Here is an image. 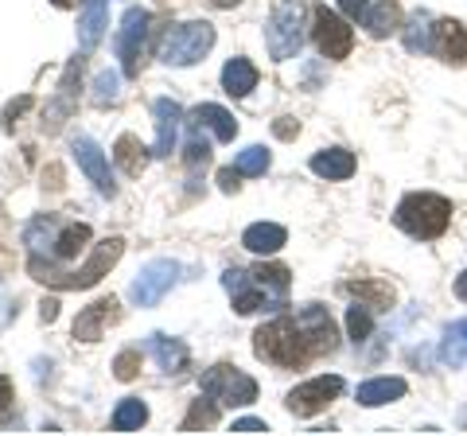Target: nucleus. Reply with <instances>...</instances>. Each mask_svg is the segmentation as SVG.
Wrapping results in <instances>:
<instances>
[{"mask_svg": "<svg viewBox=\"0 0 467 436\" xmlns=\"http://www.w3.org/2000/svg\"><path fill=\"white\" fill-rule=\"evenodd\" d=\"M242 171V176H265L269 168V149H261V144H250V149L238 152V164H234Z\"/></svg>", "mask_w": 467, "mask_h": 436, "instance_id": "33", "label": "nucleus"}, {"mask_svg": "<svg viewBox=\"0 0 467 436\" xmlns=\"http://www.w3.org/2000/svg\"><path fill=\"white\" fill-rule=\"evenodd\" d=\"M234 432H269V425L257 417H242V420H234Z\"/></svg>", "mask_w": 467, "mask_h": 436, "instance_id": "40", "label": "nucleus"}, {"mask_svg": "<svg viewBox=\"0 0 467 436\" xmlns=\"http://www.w3.org/2000/svg\"><path fill=\"white\" fill-rule=\"evenodd\" d=\"M149 24H152V16L144 8H129L121 16V27H117V59H121V70L129 78L140 75L144 43H149Z\"/></svg>", "mask_w": 467, "mask_h": 436, "instance_id": "9", "label": "nucleus"}, {"mask_svg": "<svg viewBox=\"0 0 467 436\" xmlns=\"http://www.w3.org/2000/svg\"><path fill=\"white\" fill-rule=\"evenodd\" d=\"M312 39H316L319 55H327V59H347L350 47H355V32H350V27H347V20L339 16V12L324 8V5L316 8Z\"/></svg>", "mask_w": 467, "mask_h": 436, "instance_id": "12", "label": "nucleus"}, {"mask_svg": "<svg viewBox=\"0 0 467 436\" xmlns=\"http://www.w3.org/2000/svg\"><path fill=\"white\" fill-rule=\"evenodd\" d=\"M254 355L273 362V367H304V362H308L312 355H319V351H316V343H312L308 331H304L300 319L276 316L265 327H257Z\"/></svg>", "mask_w": 467, "mask_h": 436, "instance_id": "2", "label": "nucleus"}, {"mask_svg": "<svg viewBox=\"0 0 467 436\" xmlns=\"http://www.w3.org/2000/svg\"><path fill=\"white\" fill-rule=\"evenodd\" d=\"M214 420H218V401L214 398H207V401H195L192 405V413H187L183 417V432H195L199 425H214Z\"/></svg>", "mask_w": 467, "mask_h": 436, "instance_id": "36", "label": "nucleus"}, {"mask_svg": "<svg viewBox=\"0 0 467 436\" xmlns=\"http://www.w3.org/2000/svg\"><path fill=\"white\" fill-rule=\"evenodd\" d=\"M24 238L32 245V257L47 254V261H70L86 242H90V226H82V223L58 226L55 218H36Z\"/></svg>", "mask_w": 467, "mask_h": 436, "instance_id": "5", "label": "nucleus"}, {"mask_svg": "<svg viewBox=\"0 0 467 436\" xmlns=\"http://www.w3.org/2000/svg\"><path fill=\"white\" fill-rule=\"evenodd\" d=\"M257 86V67L250 59H230L223 67V90L230 98H245Z\"/></svg>", "mask_w": 467, "mask_h": 436, "instance_id": "24", "label": "nucleus"}, {"mask_svg": "<svg viewBox=\"0 0 467 436\" xmlns=\"http://www.w3.org/2000/svg\"><path fill=\"white\" fill-rule=\"evenodd\" d=\"M187 125H192V129H202V125H207L218 140H234V137H238V121H234L223 106H199Z\"/></svg>", "mask_w": 467, "mask_h": 436, "instance_id": "22", "label": "nucleus"}, {"mask_svg": "<svg viewBox=\"0 0 467 436\" xmlns=\"http://www.w3.org/2000/svg\"><path fill=\"white\" fill-rule=\"evenodd\" d=\"M106 12H109V0H82V16H78V47L82 51H94L101 36H106Z\"/></svg>", "mask_w": 467, "mask_h": 436, "instance_id": "17", "label": "nucleus"}, {"mask_svg": "<svg viewBox=\"0 0 467 436\" xmlns=\"http://www.w3.org/2000/svg\"><path fill=\"white\" fill-rule=\"evenodd\" d=\"M199 386H202V398H214L223 410H242V405L257 401V382L250 374H242L238 367H230V362L211 367Z\"/></svg>", "mask_w": 467, "mask_h": 436, "instance_id": "8", "label": "nucleus"}, {"mask_svg": "<svg viewBox=\"0 0 467 436\" xmlns=\"http://www.w3.org/2000/svg\"><path fill=\"white\" fill-rule=\"evenodd\" d=\"M405 47L409 51H432V16L429 12H413L405 24Z\"/></svg>", "mask_w": 467, "mask_h": 436, "instance_id": "29", "label": "nucleus"}, {"mask_svg": "<svg viewBox=\"0 0 467 436\" xmlns=\"http://www.w3.org/2000/svg\"><path fill=\"white\" fill-rule=\"evenodd\" d=\"M113 156H117V164H121L125 176H140V171H144V160H149V156H144V144H140L133 133L117 137Z\"/></svg>", "mask_w": 467, "mask_h": 436, "instance_id": "26", "label": "nucleus"}, {"mask_svg": "<svg viewBox=\"0 0 467 436\" xmlns=\"http://www.w3.org/2000/svg\"><path fill=\"white\" fill-rule=\"evenodd\" d=\"M362 24H367V32L374 39H386L389 32H398L401 27V8L393 5V0H382V5H370L367 16H362Z\"/></svg>", "mask_w": 467, "mask_h": 436, "instance_id": "25", "label": "nucleus"}, {"mask_svg": "<svg viewBox=\"0 0 467 436\" xmlns=\"http://www.w3.org/2000/svg\"><path fill=\"white\" fill-rule=\"evenodd\" d=\"M55 316H58V304H55V300H47V304H43V319H47V324H51Z\"/></svg>", "mask_w": 467, "mask_h": 436, "instance_id": "45", "label": "nucleus"}, {"mask_svg": "<svg viewBox=\"0 0 467 436\" xmlns=\"http://www.w3.org/2000/svg\"><path fill=\"white\" fill-rule=\"evenodd\" d=\"M226 293L234 296L238 316H254V312H276L288 300V269L285 265H257V269H226L223 273Z\"/></svg>", "mask_w": 467, "mask_h": 436, "instance_id": "1", "label": "nucleus"}, {"mask_svg": "<svg viewBox=\"0 0 467 436\" xmlns=\"http://www.w3.org/2000/svg\"><path fill=\"white\" fill-rule=\"evenodd\" d=\"M137 370H140V351H121V355H117V362H113V374L121 378V382H133Z\"/></svg>", "mask_w": 467, "mask_h": 436, "instance_id": "37", "label": "nucleus"}, {"mask_svg": "<svg viewBox=\"0 0 467 436\" xmlns=\"http://www.w3.org/2000/svg\"><path fill=\"white\" fill-rule=\"evenodd\" d=\"M304 0H276L273 16L265 24V47L276 63L296 59L304 47Z\"/></svg>", "mask_w": 467, "mask_h": 436, "instance_id": "6", "label": "nucleus"}, {"mask_svg": "<svg viewBox=\"0 0 467 436\" xmlns=\"http://www.w3.org/2000/svg\"><path fill=\"white\" fill-rule=\"evenodd\" d=\"M144 420H149V405H144L140 398H125V401L113 410V429H117V432H133V429L144 425Z\"/></svg>", "mask_w": 467, "mask_h": 436, "instance_id": "28", "label": "nucleus"}, {"mask_svg": "<svg viewBox=\"0 0 467 436\" xmlns=\"http://www.w3.org/2000/svg\"><path fill=\"white\" fill-rule=\"evenodd\" d=\"M117 94H121V78L113 75V70H101V75L94 78V94H90V101L98 109H106V106H113L117 101Z\"/></svg>", "mask_w": 467, "mask_h": 436, "instance_id": "32", "label": "nucleus"}, {"mask_svg": "<svg viewBox=\"0 0 467 436\" xmlns=\"http://www.w3.org/2000/svg\"><path fill=\"white\" fill-rule=\"evenodd\" d=\"M211 47H214V27L207 20H192V24L171 27V32L164 36V43H160V63H168V67H192Z\"/></svg>", "mask_w": 467, "mask_h": 436, "instance_id": "7", "label": "nucleus"}, {"mask_svg": "<svg viewBox=\"0 0 467 436\" xmlns=\"http://www.w3.org/2000/svg\"><path fill=\"white\" fill-rule=\"evenodd\" d=\"M441 358H444V362H451V367H460V362H467V319H456V324L448 327L444 347H441Z\"/></svg>", "mask_w": 467, "mask_h": 436, "instance_id": "30", "label": "nucleus"}, {"mask_svg": "<svg viewBox=\"0 0 467 436\" xmlns=\"http://www.w3.org/2000/svg\"><path fill=\"white\" fill-rule=\"evenodd\" d=\"M144 347H149V355L156 358V367L168 370V374H180L187 367V358H192V355H187V347H183V339L160 336V331H156V336H149V343H144Z\"/></svg>", "mask_w": 467, "mask_h": 436, "instance_id": "19", "label": "nucleus"}, {"mask_svg": "<svg viewBox=\"0 0 467 436\" xmlns=\"http://www.w3.org/2000/svg\"><path fill=\"white\" fill-rule=\"evenodd\" d=\"M152 118H156V144H152V156H171L175 152V137H180V125H183V109L180 101L171 98H156L152 101Z\"/></svg>", "mask_w": 467, "mask_h": 436, "instance_id": "14", "label": "nucleus"}, {"mask_svg": "<svg viewBox=\"0 0 467 436\" xmlns=\"http://www.w3.org/2000/svg\"><path fill=\"white\" fill-rule=\"evenodd\" d=\"M312 171L324 180H350L355 176V156L347 149H327V152H316L312 156Z\"/></svg>", "mask_w": 467, "mask_h": 436, "instance_id": "21", "label": "nucleus"}, {"mask_svg": "<svg viewBox=\"0 0 467 436\" xmlns=\"http://www.w3.org/2000/svg\"><path fill=\"white\" fill-rule=\"evenodd\" d=\"M347 331H350V339L355 343H367L370 339V331H374V319H370V304H350L347 308Z\"/></svg>", "mask_w": 467, "mask_h": 436, "instance_id": "31", "label": "nucleus"}, {"mask_svg": "<svg viewBox=\"0 0 467 436\" xmlns=\"http://www.w3.org/2000/svg\"><path fill=\"white\" fill-rule=\"evenodd\" d=\"M398 398H405L401 378H370V382L358 386V405H367V410H378V405H389Z\"/></svg>", "mask_w": 467, "mask_h": 436, "instance_id": "20", "label": "nucleus"}, {"mask_svg": "<svg viewBox=\"0 0 467 436\" xmlns=\"http://www.w3.org/2000/svg\"><path fill=\"white\" fill-rule=\"evenodd\" d=\"M8 413H12V382L0 374V425L8 420Z\"/></svg>", "mask_w": 467, "mask_h": 436, "instance_id": "39", "label": "nucleus"}, {"mask_svg": "<svg viewBox=\"0 0 467 436\" xmlns=\"http://www.w3.org/2000/svg\"><path fill=\"white\" fill-rule=\"evenodd\" d=\"M70 152H75L78 168H82L86 176H90V183L98 187V195L113 199V195H117V187H113V176H109V160H106V152H101L90 137H75V144H70Z\"/></svg>", "mask_w": 467, "mask_h": 436, "instance_id": "13", "label": "nucleus"}, {"mask_svg": "<svg viewBox=\"0 0 467 436\" xmlns=\"http://www.w3.org/2000/svg\"><path fill=\"white\" fill-rule=\"evenodd\" d=\"M82 75V59H75V63H70L67 67V75H63V82H58V101H55V109L47 113V129H51V133H55V129L58 125H63V118H67V113H70V94H75V78Z\"/></svg>", "mask_w": 467, "mask_h": 436, "instance_id": "27", "label": "nucleus"}, {"mask_svg": "<svg viewBox=\"0 0 467 436\" xmlns=\"http://www.w3.org/2000/svg\"><path fill=\"white\" fill-rule=\"evenodd\" d=\"M292 133H300V125H292L288 118L276 121V137H292Z\"/></svg>", "mask_w": 467, "mask_h": 436, "instance_id": "43", "label": "nucleus"}, {"mask_svg": "<svg viewBox=\"0 0 467 436\" xmlns=\"http://www.w3.org/2000/svg\"><path fill=\"white\" fill-rule=\"evenodd\" d=\"M456 296H460V300L467 304V269H463L460 277H456Z\"/></svg>", "mask_w": 467, "mask_h": 436, "instance_id": "44", "label": "nucleus"}, {"mask_svg": "<svg viewBox=\"0 0 467 436\" xmlns=\"http://www.w3.org/2000/svg\"><path fill=\"white\" fill-rule=\"evenodd\" d=\"M367 8H370V0H339V12L347 20H362L367 16Z\"/></svg>", "mask_w": 467, "mask_h": 436, "instance_id": "38", "label": "nucleus"}, {"mask_svg": "<svg viewBox=\"0 0 467 436\" xmlns=\"http://www.w3.org/2000/svg\"><path fill=\"white\" fill-rule=\"evenodd\" d=\"M214 5H218V8H230V5H238V0H214Z\"/></svg>", "mask_w": 467, "mask_h": 436, "instance_id": "47", "label": "nucleus"}, {"mask_svg": "<svg viewBox=\"0 0 467 436\" xmlns=\"http://www.w3.org/2000/svg\"><path fill=\"white\" fill-rule=\"evenodd\" d=\"M238 176H242L238 168H223L218 171V187H223V192H238Z\"/></svg>", "mask_w": 467, "mask_h": 436, "instance_id": "41", "label": "nucleus"}, {"mask_svg": "<svg viewBox=\"0 0 467 436\" xmlns=\"http://www.w3.org/2000/svg\"><path fill=\"white\" fill-rule=\"evenodd\" d=\"M121 254H125V242L106 238V242L94 245V254L86 257V265L78 273H55L51 265H43V261H32V273H36V281L55 285V288H90V285H98L101 277H106L117 261H121Z\"/></svg>", "mask_w": 467, "mask_h": 436, "instance_id": "4", "label": "nucleus"}, {"mask_svg": "<svg viewBox=\"0 0 467 436\" xmlns=\"http://www.w3.org/2000/svg\"><path fill=\"white\" fill-rule=\"evenodd\" d=\"M393 223H398L409 238L432 242V238H441L451 223V202L444 195H432V192H413L398 202Z\"/></svg>", "mask_w": 467, "mask_h": 436, "instance_id": "3", "label": "nucleus"}, {"mask_svg": "<svg viewBox=\"0 0 467 436\" xmlns=\"http://www.w3.org/2000/svg\"><path fill=\"white\" fill-rule=\"evenodd\" d=\"M339 394H343V378L339 374H319V378H312V382L292 389L285 405H288V413H296V417H316V413H324Z\"/></svg>", "mask_w": 467, "mask_h": 436, "instance_id": "11", "label": "nucleus"}, {"mask_svg": "<svg viewBox=\"0 0 467 436\" xmlns=\"http://www.w3.org/2000/svg\"><path fill=\"white\" fill-rule=\"evenodd\" d=\"M347 288H350L355 296L370 300V308H386V304L393 300V288H389V285H378V281H350Z\"/></svg>", "mask_w": 467, "mask_h": 436, "instance_id": "34", "label": "nucleus"}, {"mask_svg": "<svg viewBox=\"0 0 467 436\" xmlns=\"http://www.w3.org/2000/svg\"><path fill=\"white\" fill-rule=\"evenodd\" d=\"M175 281H180V261L160 257V261H149V265H144L133 277V285H129V296H133L137 308H156Z\"/></svg>", "mask_w": 467, "mask_h": 436, "instance_id": "10", "label": "nucleus"}, {"mask_svg": "<svg viewBox=\"0 0 467 436\" xmlns=\"http://www.w3.org/2000/svg\"><path fill=\"white\" fill-rule=\"evenodd\" d=\"M296 319L304 324V331L312 336L319 355H331L335 351V324H331L327 308H319V304H304V308L296 312Z\"/></svg>", "mask_w": 467, "mask_h": 436, "instance_id": "18", "label": "nucleus"}, {"mask_svg": "<svg viewBox=\"0 0 467 436\" xmlns=\"http://www.w3.org/2000/svg\"><path fill=\"white\" fill-rule=\"evenodd\" d=\"M32 106V98H20V101H12V106L5 109V129H12V118H20V113Z\"/></svg>", "mask_w": 467, "mask_h": 436, "instance_id": "42", "label": "nucleus"}, {"mask_svg": "<svg viewBox=\"0 0 467 436\" xmlns=\"http://www.w3.org/2000/svg\"><path fill=\"white\" fill-rule=\"evenodd\" d=\"M432 55H441L444 63H467V24L460 20H441L432 27Z\"/></svg>", "mask_w": 467, "mask_h": 436, "instance_id": "16", "label": "nucleus"}, {"mask_svg": "<svg viewBox=\"0 0 467 436\" xmlns=\"http://www.w3.org/2000/svg\"><path fill=\"white\" fill-rule=\"evenodd\" d=\"M117 316H121V308H117L113 296L94 300L90 308H82L78 319H75V339L78 343H98L101 336H106V327L117 324Z\"/></svg>", "mask_w": 467, "mask_h": 436, "instance_id": "15", "label": "nucleus"}, {"mask_svg": "<svg viewBox=\"0 0 467 436\" xmlns=\"http://www.w3.org/2000/svg\"><path fill=\"white\" fill-rule=\"evenodd\" d=\"M51 5H55V8H70V5H75V0H51Z\"/></svg>", "mask_w": 467, "mask_h": 436, "instance_id": "46", "label": "nucleus"}, {"mask_svg": "<svg viewBox=\"0 0 467 436\" xmlns=\"http://www.w3.org/2000/svg\"><path fill=\"white\" fill-rule=\"evenodd\" d=\"M285 226H276V223H254L250 230L242 234V245L250 254H276L285 245Z\"/></svg>", "mask_w": 467, "mask_h": 436, "instance_id": "23", "label": "nucleus"}, {"mask_svg": "<svg viewBox=\"0 0 467 436\" xmlns=\"http://www.w3.org/2000/svg\"><path fill=\"white\" fill-rule=\"evenodd\" d=\"M183 164L192 176H199V168L211 164V144L199 140V129H192V140H187V149H183Z\"/></svg>", "mask_w": 467, "mask_h": 436, "instance_id": "35", "label": "nucleus"}]
</instances>
